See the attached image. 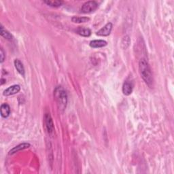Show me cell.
<instances>
[{"instance_id":"6da1fadb","label":"cell","mask_w":174,"mask_h":174,"mask_svg":"<svg viewBox=\"0 0 174 174\" xmlns=\"http://www.w3.org/2000/svg\"><path fill=\"white\" fill-rule=\"evenodd\" d=\"M139 69L141 77L148 87H151L153 85V76L150 67L145 59H141L139 62Z\"/></svg>"},{"instance_id":"7a4b0ae2","label":"cell","mask_w":174,"mask_h":174,"mask_svg":"<svg viewBox=\"0 0 174 174\" xmlns=\"http://www.w3.org/2000/svg\"><path fill=\"white\" fill-rule=\"evenodd\" d=\"M54 96L60 110H64L67 103V94L61 87H57L54 91Z\"/></svg>"},{"instance_id":"3957f363","label":"cell","mask_w":174,"mask_h":174,"mask_svg":"<svg viewBox=\"0 0 174 174\" xmlns=\"http://www.w3.org/2000/svg\"><path fill=\"white\" fill-rule=\"evenodd\" d=\"M98 8V4L95 1H88L82 5L81 11L84 13H90Z\"/></svg>"},{"instance_id":"277c9868","label":"cell","mask_w":174,"mask_h":174,"mask_svg":"<svg viewBox=\"0 0 174 174\" xmlns=\"http://www.w3.org/2000/svg\"><path fill=\"white\" fill-rule=\"evenodd\" d=\"M44 123H45L47 132L48 133V134L52 135L55 131V126L52 117L49 113H46L44 115Z\"/></svg>"},{"instance_id":"5b68a950","label":"cell","mask_w":174,"mask_h":174,"mask_svg":"<svg viewBox=\"0 0 174 174\" xmlns=\"http://www.w3.org/2000/svg\"><path fill=\"white\" fill-rule=\"evenodd\" d=\"M112 27H113L112 23H108L104 27L101 28L99 31L97 32V35H99V36H108V35L110 34Z\"/></svg>"},{"instance_id":"8992f818","label":"cell","mask_w":174,"mask_h":174,"mask_svg":"<svg viewBox=\"0 0 174 174\" xmlns=\"http://www.w3.org/2000/svg\"><path fill=\"white\" fill-rule=\"evenodd\" d=\"M20 90V87L19 85H12L10 87H8L7 89H5L4 91V96H10L15 95V94L18 93Z\"/></svg>"},{"instance_id":"52a82bcc","label":"cell","mask_w":174,"mask_h":174,"mask_svg":"<svg viewBox=\"0 0 174 174\" xmlns=\"http://www.w3.org/2000/svg\"><path fill=\"white\" fill-rule=\"evenodd\" d=\"M133 85L131 82L126 81L123 84V93H124V95H130L133 92Z\"/></svg>"},{"instance_id":"ba28073f","label":"cell","mask_w":174,"mask_h":174,"mask_svg":"<svg viewBox=\"0 0 174 174\" xmlns=\"http://www.w3.org/2000/svg\"><path fill=\"white\" fill-rule=\"evenodd\" d=\"M30 146H31L30 144H28V143L20 144H19V145L16 146V147H14V148L12 149L10 151V153H9V154H15L16 152H19V151H20V150H25V149H27V148H29V147H30Z\"/></svg>"},{"instance_id":"9c48e42d","label":"cell","mask_w":174,"mask_h":174,"mask_svg":"<svg viewBox=\"0 0 174 174\" xmlns=\"http://www.w3.org/2000/svg\"><path fill=\"white\" fill-rule=\"evenodd\" d=\"M10 114V108L7 104L1 105V115L3 118H8Z\"/></svg>"},{"instance_id":"30bf717a","label":"cell","mask_w":174,"mask_h":174,"mask_svg":"<svg viewBox=\"0 0 174 174\" xmlns=\"http://www.w3.org/2000/svg\"><path fill=\"white\" fill-rule=\"evenodd\" d=\"M106 45H107V42L101 40L91 41L90 43V46L93 48H101V47H104Z\"/></svg>"},{"instance_id":"8fae6325","label":"cell","mask_w":174,"mask_h":174,"mask_svg":"<svg viewBox=\"0 0 174 174\" xmlns=\"http://www.w3.org/2000/svg\"><path fill=\"white\" fill-rule=\"evenodd\" d=\"M14 66H15V67H16V70L18 71V72H19L21 76H25V68L21 62H20L19 59H16L15 61H14Z\"/></svg>"},{"instance_id":"7c38bea8","label":"cell","mask_w":174,"mask_h":174,"mask_svg":"<svg viewBox=\"0 0 174 174\" xmlns=\"http://www.w3.org/2000/svg\"><path fill=\"white\" fill-rule=\"evenodd\" d=\"M44 2L50 6L55 8L60 7L63 4V2L60 0H45Z\"/></svg>"},{"instance_id":"4fadbf2b","label":"cell","mask_w":174,"mask_h":174,"mask_svg":"<svg viewBox=\"0 0 174 174\" xmlns=\"http://www.w3.org/2000/svg\"><path fill=\"white\" fill-rule=\"evenodd\" d=\"M76 33L79 34L80 35H81V36L89 37L91 35V31L88 28L79 27L77 30H76Z\"/></svg>"},{"instance_id":"5bb4252c","label":"cell","mask_w":174,"mask_h":174,"mask_svg":"<svg viewBox=\"0 0 174 174\" xmlns=\"http://www.w3.org/2000/svg\"><path fill=\"white\" fill-rule=\"evenodd\" d=\"M1 35L2 37H4V38H5V39L8 40H12V38H13L12 35H11L10 32L8 31L7 30H5V29H4L2 25L1 26Z\"/></svg>"},{"instance_id":"9a60e30c","label":"cell","mask_w":174,"mask_h":174,"mask_svg":"<svg viewBox=\"0 0 174 174\" xmlns=\"http://www.w3.org/2000/svg\"><path fill=\"white\" fill-rule=\"evenodd\" d=\"M90 20L89 18L87 17H78V16H73L72 20V22L76 23H82L88 22Z\"/></svg>"},{"instance_id":"2e32d148","label":"cell","mask_w":174,"mask_h":174,"mask_svg":"<svg viewBox=\"0 0 174 174\" xmlns=\"http://www.w3.org/2000/svg\"><path fill=\"white\" fill-rule=\"evenodd\" d=\"M5 58V52L4 51V50L2 48L1 51H0V59H1V63H3V62H4Z\"/></svg>"},{"instance_id":"e0dca14e","label":"cell","mask_w":174,"mask_h":174,"mask_svg":"<svg viewBox=\"0 0 174 174\" xmlns=\"http://www.w3.org/2000/svg\"><path fill=\"white\" fill-rule=\"evenodd\" d=\"M5 79H3V78H2V82H1V84L2 85V84H4V83H5Z\"/></svg>"}]
</instances>
